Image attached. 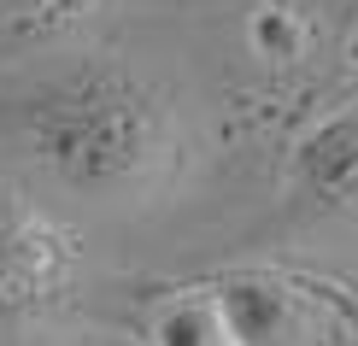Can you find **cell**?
I'll return each instance as SVG.
<instances>
[{"label":"cell","mask_w":358,"mask_h":346,"mask_svg":"<svg viewBox=\"0 0 358 346\" xmlns=\"http://www.w3.org/2000/svg\"><path fill=\"white\" fill-rule=\"evenodd\" d=\"M24 153L83 200H124L165 176L171 164V112L165 100L124 65H71L36 82L0 112Z\"/></svg>","instance_id":"6da1fadb"},{"label":"cell","mask_w":358,"mask_h":346,"mask_svg":"<svg viewBox=\"0 0 358 346\" xmlns=\"http://www.w3.org/2000/svg\"><path fill=\"white\" fill-rule=\"evenodd\" d=\"M235 346H329L341 299L282 270H229L212 288Z\"/></svg>","instance_id":"7a4b0ae2"},{"label":"cell","mask_w":358,"mask_h":346,"mask_svg":"<svg viewBox=\"0 0 358 346\" xmlns=\"http://www.w3.org/2000/svg\"><path fill=\"white\" fill-rule=\"evenodd\" d=\"M77 282V240L36 206L0 200V323L41 317L71 299Z\"/></svg>","instance_id":"3957f363"},{"label":"cell","mask_w":358,"mask_h":346,"mask_svg":"<svg viewBox=\"0 0 358 346\" xmlns=\"http://www.w3.org/2000/svg\"><path fill=\"white\" fill-rule=\"evenodd\" d=\"M294 188L329 217H358V112H335L294 141Z\"/></svg>","instance_id":"277c9868"},{"label":"cell","mask_w":358,"mask_h":346,"mask_svg":"<svg viewBox=\"0 0 358 346\" xmlns=\"http://www.w3.org/2000/svg\"><path fill=\"white\" fill-rule=\"evenodd\" d=\"M147 346H235V335H229V323H223L217 299L206 288H194V294H171L165 305L153 311Z\"/></svg>","instance_id":"5b68a950"},{"label":"cell","mask_w":358,"mask_h":346,"mask_svg":"<svg viewBox=\"0 0 358 346\" xmlns=\"http://www.w3.org/2000/svg\"><path fill=\"white\" fill-rule=\"evenodd\" d=\"M252 48H259L264 59H300L306 24L294 18L288 6H264V12H252Z\"/></svg>","instance_id":"8992f818"}]
</instances>
